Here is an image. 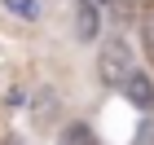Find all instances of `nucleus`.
Instances as JSON below:
<instances>
[{
    "label": "nucleus",
    "instance_id": "1",
    "mask_svg": "<svg viewBox=\"0 0 154 145\" xmlns=\"http://www.w3.org/2000/svg\"><path fill=\"white\" fill-rule=\"evenodd\" d=\"M97 75H101V84H123V79H128L132 75V48L123 44V40H106V44H101V53H97Z\"/></svg>",
    "mask_w": 154,
    "mask_h": 145
},
{
    "label": "nucleus",
    "instance_id": "2",
    "mask_svg": "<svg viewBox=\"0 0 154 145\" xmlns=\"http://www.w3.org/2000/svg\"><path fill=\"white\" fill-rule=\"evenodd\" d=\"M123 92H128V101H132L137 110H150V106H154V84H150L145 71H132L128 79H123Z\"/></svg>",
    "mask_w": 154,
    "mask_h": 145
},
{
    "label": "nucleus",
    "instance_id": "3",
    "mask_svg": "<svg viewBox=\"0 0 154 145\" xmlns=\"http://www.w3.org/2000/svg\"><path fill=\"white\" fill-rule=\"evenodd\" d=\"M75 35L79 40H97V5L79 0V9H75Z\"/></svg>",
    "mask_w": 154,
    "mask_h": 145
},
{
    "label": "nucleus",
    "instance_id": "4",
    "mask_svg": "<svg viewBox=\"0 0 154 145\" xmlns=\"http://www.w3.org/2000/svg\"><path fill=\"white\" fill-rule=\"evenodd\" d=\"M62 145H101V141H97V132H93V128H84V123H71V128L62 132Z\"/></svg>",
    "mask_w": 154,
    "mask_h": 145
},
{
    "label": "nucleus",
    "instance_id": "5",
    "mask_svg": "<svg viewBox=\"0 0 154 145\" xmlns=\"http://www.w3.org/2000/svg\"><path fill=\"white\" fill-rule=\"evenodd\" d=\"M5 5H9V13H18V18H35V0H5Z\"/></svg>",
    "mask_w": 154,
    "mask_h": 145
},
{
    "label": "nucleus",
    "instance_id": "6",
    "mask_svg": "<svg viewBox=\"0 0 154 145\" xmlns=\"http://www.w3.org/2000/svg\"><path fill=\"white\" fill-rule=\"evenodd\" d=\"M132 145H154V123H141V128H137V141Z\"/></svg>",
    "mask_w": 154,
    "mask_h": 145
},
{
    "label": "nucleus",
    "instance_id": "7",
    "mask_svg": "<svg viewBox=\"0 0 154 145\" xmlns=\"http://www.w3.org/2000/svg\"><path fill=\"white\" fill-rule=\"evenodd\" d=\"M145 48H150V57H154V9L145 13Z\"/></svg>",
    "mask_w": 154,
    "mask_h": 145
},
{
    "label": "nucleus",
    "instance_id": "8",
    "mask_svg": "<svg viewBox=\"0 0 154 145\" xmlns=\"http://www.w3.org/2000/svg\"><path fill=\"white\" fill-rule=\"evenodd\" d=\"M88 5H110V0H88Z\"/></svg>",
    "mask_w": 154,
    "mask_h": 145
}]
</instances>
